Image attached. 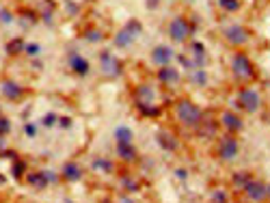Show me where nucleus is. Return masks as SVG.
Wrapping results in <instances>:
<instances>
[{
	"label": "nucleus",
	"mask_w": 270,
	"mask_h": 203,
	"mask_svg": "<svg viewBox=\"0 0 270 203\" xmlns=\"http://www.w3.org/2000/svg\"><path fill=\"white\" fill-rule=\"evenodd\" d=\"M24 48H26L24 39L15 37V39H11V41H9V44H7V54H11V57H17V54H22V52H24Z\"/></svg>",
	"instance_id": "5701e85b"
},
{
	"label": "nucleus",
	"mask_w": 270,
	"mask_h": 203,
	"mask_svg": "<svg viewBox=\"0 0 270 203\" xmlns=\"http://www.w3.org/2000/svg\"><path fill=\"white\" fill-rule=\"evenodd\" d=\"M91 167H93V171H98V173H110L112 171V162L108 158H95Z\"/></svg>",
	"instance_id": "393cba45"
},
{
	"label": "nucleus",
	"mask_w": 270,
	"mask_h": 203,
	"mask_svg": "<svg viewBox=\"0 0 270 203\" xmlns=\"http://www.w3.org/2000/svg\"><path fill=\"white\" fill-rule=\"evenodd\" d=\"M153 98H156V93L149 84H139L134 89V102L137 104H153Z\"/></svg>",
	"instance_id": "2eb2a0df"
},
{
	"label": "nucleus",
	"mask_w": 270,
	"mask_h": 203,
	"mask_svg": "<svg viewBox=\"0 0 270 203\" xmlns=\"http://www.w3.org/2000/svg\"><path fill=\"white\" fill-rule=\"evenodd\" d=\"M175 117H178V121L188 127V130H197L203 119V113L197 104H192L190 100H180L175 104Z\"/></svg>",
	"instance_id": "f257e3e1"
},
{
	"label": "nucleus",
	"mask_w": 270,
	"mask_h": 203,
	"mask_svg": "<svg viewBox=\"0 0 270 203\" xmlns=\"http://www.w3.org/2000/svg\"><path fill=\"white\" fill-rule=\"evenodd\" d=\"M173 50L169 46H156L153 52H151V61L156 63L158 67H164V65H171V61H173Z\"/></svg>",
	"instance_id": "9b49d317"
},
{
	"label": "nucleus",
	"mask_w": 270,
	"mask_h": 203,
	"mask_svg": "<svg viewBox=\"0 0 270 203\" xmlns=\"http://www.w3.org/2000/svg\"><path fill=\"white\" fill-rule=\"evenodd\" d=\"M158 145L162 147V149H167V152H175L178 149V141H175V136L171 134V132H167V130H160L158 132Z\"/></svg>",
	"instance_id": "6ab92c4d"
},
{
	"label": "nucleus",
	"mask_w": 270,
	"mask_h": 203,
	"mask_svg": "<svg viewBox=\"0 0 270 203\" xmlns=\"http://www.w3.org/2000/svg\"><path fill=\"white\" fill-rule=\"evenodd\" d=\"M0 156H3V158H9V160H13V162L17 160V154H15V152H3Z\"/></svg>",
	"instance_id": "ea45409f"
},
{
	"label": "nucleus",
	"mask_w": 270,
	"mask_h": 203,
	"mask_svg": "<svg viewBox=\"0 0 270 203\" xmlns=\"http://www.w3.org/2000/svg\"><path fill=\"white\" fill-rule=\"evenodd\" d=\"M221 125L225 127L229 134H238L244 127V123H242V119L238 117L234 110H223L221 113Z\"/></svg>",
	"instance_id": "9d476101"
},
{
	"label": "nucleus",
	"mask_w": 270,
	"mask_h": 203,
	"mask_svg": "<svg viewBox=\"0 0 270 203\" xmlns=\"http://www.w3.org/2000/svg\"><path fill=\"white\" fill-rule=\"evenodd\" d=\"M61 173H63V179H67V181H80L82 179V169L78 162H65Z\"/></svg>",
	"instance_id": "dca6fc26"
},
{
	"label": "nucleus",
	"mask_w": 270,
	"mask_h": 203,
	"mask_svg": "<svg viewBox=\"0 0 270 203\" xmlns=\"http://www.w3.org/2000/svg\"><path fill=\"white\" fill-rule=\"evenodd\" d=\"M26 184L33 186V188H37V190H44V188L50 184V181H48V177H46L44 171H37V173H28V175H26Z\"/></svg>",
	"instance_id": "a211bd4d"
},
{
	"label": "nucleus",
	"mask_w": 270,
	"mask_h": 203,
	"mask_svg": "<svg viewBox=\"0 0 270 203\" xmlns=\"http://www.w3.org/2000/svg\"><path fill=\"white\" fill-rule=\"evenodd\" d=\"M85 39H87V41H91V44H98V41H102V39H104V35H102V30L91 28V30H87V33H85Z\"/></svg>",
	"instance_id": "c756f323"
},
{
	"label": "nucleus",
	"mask_w": 270,
	"mask_h": 203,
	"mask_svg": "<svg viewBox=\"0 0 270 203\" xmlns=\"http://www.w3.org/2000/svg\"><path fill=\"white\" fill-rule=\"evenodd\" d=\"M175 173H178V179H186V177H188V171H186V169H178Z\"/></svg>",
	"instance_id": "a19ab883"
},
{
	"label": "nucleus",
	"mask_w": 270,
	"mask_h": 203,
	"mask_svg": "<svg viewBox=\"0 0 270 203\" xmlns=\"http://www.w3.org/2000/svg\"><path fill=\"white\" fill-rule=\"evenodd\" d=\"M117 156L123 162H134L137 160V149L132 143H117Z\"/></svg>",
	"instance_id": "f3484780"
},
{
	"label": "nucleus",
	"mask_w": 270,
	"mask_h": 203,
	"mask_svg": "<svg viewBox=\"0 0 270 203\" xmlns=\"http://www.w3.org/2000/svg\"><path fill=\"white\" fill-rule=\"evenodd\" d=\"M223 35H225V39L229 41L234 48H242V46H246L248 41H251V33H248V28H244V26H240V24L227 26Z\"/></svg>",
	"instance_id": "0eeeda50"
},
{
	"label": "nucleus",
	"mask_w": 270,
	"mask_h": 203,
	"mask_svg": "<svg viewBox=\"0 0 270 203\" xmlns=\"http://www.w3.org/2000/svg\"><path fill=\"white\" fill-rule=\"evenodd\" d=\"M190 73H192V82L201 84V87H203V84L207 82V73H205V69H203V67H201V69H192Z\"/></svg>",
	"instance_id": "c85d7f7f"
},
{
	"label": "nucleus",
	"mask_w": 270,
	"mask_h": 203,
	"mask_svg": "<svg viewBox=\"0 0 270 203\" xmlns=\"http://www.w3.org/2000/svg\"><path fill=\"white\" fill-rule=\"evenodd\" d=\"M238 154H240V143H238L236 134L227 132L225 136L219 138V145H216V156H219L223 162H232V160L238 158Z\"/></svg>",
	"instance_id": "7ed1b4c3"
},
{
	"label": "nucleus",
	"mask_w": 270,
	"mask_h": 203,
	"mask_svg": "<svg viewBox=\"0 0 270 203\" xmlns=\"http://www.w3.org/2000/svg\"><path fill=\"white\" fill-rule=\"evenodd\" d=\"M227 201H229V197H227V192L223 188L212 192V203H227Z\"/></svg>",
	"instance_id": "7c9ffc66"
},
{
	"label": "nucleus",
	"mask_w": 270,
	"mask_h": 203,
	"mask_svg": "<svg viewBox=\"0 0 270 203\" xmlns=\"http://www.w3.org/2000/svg\"><path fill=\"white\" fill-rule=\"evenodd\" d=\"M158 80L162 84H167V87H171V84H178L180 82V71L171 67V65H164L158 69Z\"/></svg>",
	"instance_id": "ddd939ff"
},
{
	"label": "nucleus",
	"mask_w": 270,
	"mask_h": 203,
	"mask_svg": "<svg viewBox=\"0 0 270 203\" xmlns=\"http://www.w3.org/2000/svg\"><path fill=\"white\" fill-rule=\"evenodd\" d=\"M134 141V132L128 125H119L115 127V143H132Z\"/></svg>",
	"instance_id": "4be33fe9"
},
{
	"label": "nucleus",
	"mask_w": 270,
	"mask_h": 203,
	"mask_svg": "<svg viewBox=\"0 0 270 203\" xmlns=\"http://www.w3.org/2000/svg\"><path fill=\"white\" fill-rule=\"evenodd\" d=\"M268 199H270V186H268Z\"/></svg>",
	"instance_id": "a18cd8bd"
},
{
	"label": "nucleus",
	"mask_w": 270,
	"mask_h": 203,
	"mask_svg": "<svg viewBox=\"0 0 270 203\" xmlns=\"http://www.w3.org/2000/svg\"><path fill=\"white\" fill-rule=\"evenodd\" d=\"M238 106L246 113H257L262 108V98H259V93L255 89L244 87V89H240V93H238Z\"/></svg>",
	"instance_id": "423d86ee"
},
{
	"label": "nucleus",
	"mask_w": 270,
	"mask_h": 203,
	"mask_svg": "<svg viewBox=\"0 0 270 203\" xmlns=\"http://www.w3.org/2000/svg\"><path fill=\"white\" fill-rule=\"evenodd\" d=\"M0 89H3V95H5V98H7V100H11V102H17V100L24 95V89L20 87L17 82H13V80H5Z\"/></svg>",
	"instance_id": "4468645a"
},
{
	"label": "nucleus",
	"mask_w": 270,
	"mask_h": 203,
	"mask_svg": "<svg viewBox=\"0 0 270 203\" xmlns=\"http://www.w3.org/2000/svg\"><path fill=\"white\" fill-rule=\"evenodd\" d=\"M24 52L28 57H37L39 52H41V46L39 44H26V48H24Z\"/></svg>",
	"instance_id": "f704fd0d"
},
{
	"label": "nucleus",
	"mask_w": 270,
	"mask_h": 203,
	"mask_svg": "<svg viewBox=\"0 0 270 203\" xmlns=\"http://www.w3.org/2000/svg\"><path fill=\"white\" fill-rule=\"evenodd\" d=\"M56 123H59V117L54 113H48V115H44V119H41V125H44V127H52Z\"/></svg>",
	"instance_id": "2f4dec72"
},
{
	"label": "nucleus",
	"mask_w": 270,
	"mask_h": 203,
	"mask_svg": "<svg viewBox=\"0 0 270 203\" xmlns=\"http://www.w3.org/2000/svg\"><path fill=\"white\" fill-rule=\"evenodd\" d=\"M119 203H134V201H132L130 197H121V201H119Z\"/></svg>",
	"instance_id": "37998d69"
},
{
	"label": "nucleus",
	"mask_w": 270,
	"mask_h": 203,
	"mask_svg": "<svg viewBox=\"0 0 270 203\" xmlns=\"http://www.w3.org/2000/svg\"><path fill=\"white\" fill-rule=\"evenodd\" d=\"M251 179H253V175L248 173V171H238V173L232 175V186H234L238 192H242Z\"/></svg>",
	"instance_id": "aec40b11"
},
{
	"label": "nucleus",
	"mask_w": 270,
	"mask_h": 203,
	"mask_svg": "<svg viewBox=\"0 0 270 203\" xmlns=\"http://www.w3.org/2000/svg\"><path fill=\"white\" fill-rule=\"evenodd\" d=\"M192 63H195V69H201L205 65V46L201 41H192Z\"/></svg>",
	"instance_id": "412c9836"
},
{
	"label": "nucleus",
	"mask_w": 270,
	"mask_h": 203,
	"mask_svg": "<svg viewBox=\"0 0 270 203\" xmlns=\"http://www.w3.org/2000/svg\"><path fill=\"white\" fill-rule=\"evenodd\" d=\"M9 132H11V121L7 117H0V136H5Z\"/></svg>",
	"instance_id": "72a5a7b5"
},
{
	"label": "nucleus",
	"mask_w": 270,
	"mask_h": 203,
	"mask_svg": "<svg viewBox=\"0 0 270 203\" xmlns=\"http://www.w3.org/2000/svg\"><path fill=\"white\" fill-rule=\"evenodd\" d=\"M219 5H221L223 11H227V13H236L238 9H240V0H219Z\"/></svg>",
	"instance_id": "bb28decb"
},
{
	"label": "nucleus",
	"mask_w": 270,
	"mask_h": 203,
	"mask_svg": "<svg viewBox=\"0 0 270 203\" xmlns=\"http://www.w3.org/2000/svg\"><path fill=\"white\" fill-rule=\"evenodd\" d=\"M190 35H192V26L186 17H173L169 22V37L175 44H184Z\"/></svg>",
	"instance_id": "39448f33"
},
{
	"label": "nucleus",
	"mask_w": 270,
	"mask_h": 203,
	"mask_svg": "<svg viewBox=\"0 0 270 203\" xmlns=\"http://www.w3.org/2000/svg\"><path fill=\"white\" fill-rule=\"evenodd\" d=\"M137 110L143 115V117H158L160 115V108L153 104H137Z\"/></svg>",
	"instance_id": "a878e982"
},
{
	"label": "nucleus",
	"mask_w": 270,
	"mask_h": 203,
	"mask_svg": "<svg viewBox=\"0 0 270 203\" xmlns=\"http://www.w3.org/2000/svg\"><path fill=\"white\" fill-rule=\"evenodd\" d=\"M24 134H26L28 138H35V136H37V127H35L33 123H24Z\"/></svg>",
	"instance_id": "e433bc0d"
},
{
	"label": "nucleus",
	"mask_w": 270,
	"mask_h": 203,
	"mask_svg": "<svg viewBox=\"0 0 270 203\" xmlns=\"http://www.w3.org/2000/svg\"><path fill=\"white\" fill-rule=\"evenodd\" d=\"M44 173H46V177H48L50 184H54V181H59V177H56L54 173H52V171H44Z\"/></svg>",
	"instance_id": "58836bf2"
},
{
	"label": "nucleus",
	"mask_w": 270,
	"mask_h": 203,
	"mask_svg": "<svg viewBox=\"0 0 270 203\" xmlns=\"http://www.w3.org/2000/svg\"><path fill=\"white\" fill-rule=\"evenodd\" d=\"M216 121H207L205 117L201 119V123H199V127H197V132H199L201 136H214V132H216Z\"/></svg>",
	"instance_id": "b1692460"
},
{
	"label": "nucleus",
	"mask_w": 270,
	"mask_h": 203,
	"mask_svg": "<svg viewBox=\"0 0 270 203\" xmlns=\"http://www.w3.org/2000/svg\"><path fill=\"white\" fill-rule=\"evenodd\" d=\"M5 152V136H0V154Z\"/></svg>",
	"instance_id": "79ce46f5"
},
{
	"label": "nucleus",
	"mask_w": 270,
	"mask_h": 203,
	"mask_svg": "<svg viewBox=\"0 0 270 203\" xmlns=\"http://www.w3.org/2000/svg\"><path fill=\"white\" fill-rule=\"evenodd\" d=\"M141 33H143V26H141L139 20H130V22L115 35V46L117 48H128L139 39Z\"/></svg>",
	"instance_id": "20e7f679"
},
{
	"label": "nucleus",
	"mask_w": 270,
	"mask_h": 203,
	"mask_svg": "<svg viewBox=\"0 0 270 203\" xmlns=\"http://www.w3.org/2000/svg\"><path fill=\"white\" fill-rule=\"evenodd\" d=\"M24 173H26V162H22V160H15L13 175H15V177H24Z\"/></svg>",
	"instance_id": "473e14b6"
},
{
	"label": "nucleus",
	"mask_w": 270,
	"mask_h": 203,
	"mask_svg": "<svg viewBox=\"0 0 270 203\" xmlns=\"http://www.w3.org/2000/svg\"><path fill=\"white\" fill-rule=\"evenodd\" d=\"M232 76L238 82H248L255 78V67L251 59H248L244 52H236L234 59H232Z\"/></svg>",
	"instance_id": "f03ea898"
},
{
	"label": "nucleus",
	"mask_w": 270,
	"mask_h": 203,
	"mask_svg": "<svg viewBox=\"0 0 270 203\" xmlns=\"http://www.w3.org/2000/svg\"><path fill=\"white\" fill-rule=\"evenodd\" d=\"M242 192H244L246 199L251 201V203H264V201H268V184H264V181H259V179H251Z\"/></svg>",
	"instance_id": "6e6552de"
},
{
	"label": "nucleus",
	"mask_w": 270,
	"mask_h": 203,
	"mask_svg": "<svg viewBox=\"0 0 270 203\" xmlns=\"http://www.w3.org/2000/svg\"><path fill=\"white\" fill-rule=\"evenodd\" d=\"M121 184H123V188H126V190L139 192V181L134 179V177H130V175H123V179H121Z\"/></svg>",
	"instance_id": "cd10ccee"
},
{
	"label": "nucleus",
	"mask_w": 270,
	"mask_h": 203,
	"mask_svg": "<svg viewBox=\"0 0 270 203\" xmlns=\"http://www.w3.org/2000/svg\"><path fill=\"white\" fill-rule=\"evenodd\" d=\"M13 20H15V17H13L11 13H9L7 9H3V11H0V22H3V24H11Z\"/></svg>",
	"instance_id": "c9c22d12"
},
{
	"label": "nucleus",
	"mask_w": 270,
	"mask_h": 203,
	"mask_svg": "<svg viewBox=\"0 0 270 203\" xmlns=\"http://www.w3.org/2000/svg\"><path fill=\"white\" fill-rule=\"evenodd\" d=\"M100 69L104 76H108V78H115L121 73V63L115 59V54H110L108 50H104L102 54H100Z\"/></svg>",
	"instance_id": "1a4fd4ad"
},
{
	"label": "nucleus",
	"mask_w": 270,
	"mask_h": 203,
	"mask_svg": "<svg viewBox=\"0 0 270 203\" xmlns=\"http://www.w3.org/2000/svg\"><path fill=\"white\" fill-rule=\"evenodd\" d=\"M59 125L61 127H71V119L69 117H59Z\"/></svg>",
	"instance_id": "4c0bfd02"
},
{
	"label": "nucleus",
	"mask_w": 270,
	"mask_h": 203,
	"mask_svg": "<svg viewBox=\"0 0 270 203\" xmlns=\"http://www.w3.org/2000/svg\"><path fill=\"white\" fill-rule=\"evenodd\" d=\"M5 181H7V179H5V177H3V175H0V184H5Z\"/></svg>",
	"instance_id": "c03bdc74"
},
{
	"label": "nucleus",
	"mask_w": 270,
	"mask_h": 203,
	"mask_svg": "<svg viewBox=\"0 0 270 203\" xmlns=\"http://www.w3.org/2000/svg\"><path fill=\"white\" fill-rule=\"evenodd\" d=\"M69 67H71V71H74L76 76H87L89 69H91L89 61L85 57H80L78 52H71V54H69Z\"/></svg>",
	"instance_id": "f8f14e48"
}]
</instances>
